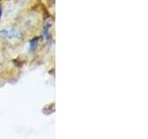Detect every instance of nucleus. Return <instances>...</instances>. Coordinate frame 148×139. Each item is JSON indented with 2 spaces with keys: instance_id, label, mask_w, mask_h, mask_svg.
<instances>
[{
  "instance_id": "nucleus-1",
  "label": "nucleus",
  "mask_w": 148,
  "mask_h": 139,
  "mask_svg": "<svg viewBox=\"0 0 148 139\" xmlns=\"http://www.w3.org/2000/svg\"><path fill=\"white\" fill-rule=\"evenodd\" d=\"M2 34H6V37H8V38H12V37H16V34H18V32L16 31H3Z\"/></svg>"
},
{
  "instance_id": "nucleus-2",
  "label": "nucleus",
  "mask_w": 148,
  "mask_h": 139,
  "mask_svg": "<svg viewBox=\"0 0 148 139\" xmlns=\"http://www.w3.org/2000/svg\"><path fill=\"white\" fill-rule=\"evenodd\" d=\"M1 15H2V9H1V7H0V19H1Z\"/></svg>"
}]
</instances>
